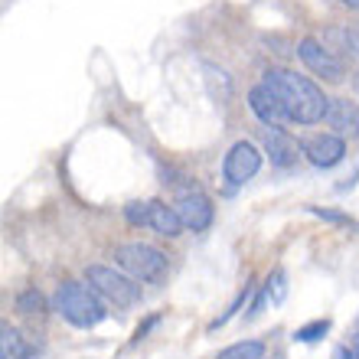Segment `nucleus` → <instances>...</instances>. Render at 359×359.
Instances as JSON below:
<instances>
[{
  "mask_svg": "<svg viewBox=\"0 0 359 359\" xmlns=\"http://www.w3.org/2000/svg\"><path fill=\"white\" fill-rule=\"evenodd\" d=\"M353 88H356V95H359V72L353 76Z\"/></svg>",
  "mask_w": 359,
  "mask_h": 359,
  "instance_id": "nucleus-27",
  "label": "nucleus"
},
{
  "mask_svg": "<svg viewBox=\"0 0 359 359\" xmlns=\"http://www.w3.org/2000/svg\"><path fill=\"white\" fill-rule=\"evenodd\" d=\"M268 304H274V297H271V284H268V278H265V284L258 287L255 297H252V304H248L245 320H255V317H262V311H265Z\"/></svg>",
  "mask_w": 359,
  "mask_h": 359,
  "instance_id": "nucleus-21",
  "label": "nucleus"
},
{
  "mask_svg": "<svg viewBox=\"0 0 359 359\" xmlns=\"http://www.w3.org/2000/svg\"><path fill=\"white\" fill-rule=\"evenodd\" d=\"M252 297H255V281H245V287H242V291L236 294V301H232V304H229V307H226V313H219V317H216V320H212V323H209L206 330H209V333L222 330V327H226V323L232 320V317H236V313L242 311V307H245V304L252 301Z\"/></svg>",
  "mask_w": 359,
  "mask_h": 359,
  "instance_id": "nucleus-17",
  "label": "nucleus"
},
{
  "mask_svg": "<svg viewBox=\"0 0 359 359\" xmlns=\"http://www.w3.org/2000/svg\"><path fill=\"white\" fill-rule=\"evenodd\" d=\"M163 183L173 189V206H177L183 226L189 232H206L212 226V219H216V206H212L206 189L180 170H163Z\"/></svg>",
  "mask_w": 359,
  "mask_h": 359,
  "instance_id": "nucleus-3",
  "label": "nucleus"
},
{
  "mask_svg": "<svg viewBox=\"0 0 359 359\" xmlns=\"http://www.w3.org/2000/svg\"><path fill=\"white\" fill-rule=\"evenodd\" d=\"M297 59H301L320 82H327V86H343V82H346V59L337 56L320 36L297 39Z\"/></svg>",
  "mask_w": 359,
  "mask_h": 359,
  "instance_id": "nucleus-6",
  "label": "nucleus"
},
{
  "mask_svg": "<svg viewBox=\"0 0 359 359\" xmlns=\"http://www.w3.org/2000/svg\"><path fill=\"white\" fill-rule=\"evenodd\" d=\"M340 4H343V7H350V10H356V13H359V0H340Z\"/></svg>",
  "mask_w": 359,
  "mask_h": 359,
  "instance_id": "nucleus-26",
  "label": "nucleus"
},
{
  "mask_svg": "<svg viewBox=\"0 0 359 359\" xmlns=\"http://www.w3.org/2000/svg\"><path fill=\"white\" fill-rule=\"evenodd\" d=\"M53 311L79 330H95L108 320V301L88 281H62L53 294Z\"/></svg>",
  "mask_w": 359,
  "mask_h": 359,
  "instance_id": "nucleus-2",
  "label": "nucleus"
},
{
  "mask_svg": "<svg viewBox=\"0 0 359 359\" xmlns=\"http://www.w3.org/2000/svg\"><path fill=\"white\" fill-rule=\"evenodd\" d=\"M161 320H163V313H151V317H144V320L137 323V330H134L131 343H141V340H147V337H151V330H154V327H161Z\"/></svg>",
  "mask_w": 359,
  "mask_h": 359,
  "instance_id": "nucleus-24",
  "label": "nucleus"
},
{
  "mask_svg": "<svg viewBox=\"0 0 359 359\" xmlns=\"http://www.w3.org/2000/svg\"><path fill=\"white\" fill-rule=\"evenodd\" d=\"M114 265L141 284H167V274H170L167 255L161 248L147 245V242H124V245H118L114 248Z\"/></svg>",
  "mask_w": 359,
  "mask_h": 359,
  "instance_id": "nucleus-4",
  "label": "nucleus"
},
{
  "mask_svg": "<svg viewBox=\"0 0 359 359\" xmlns=\"http://www.w3.org/2000/svg\"><path fill=\"white\" fill-rule=\"evenodd\" d=\"M248 108H252V114H255L265 128H281L284 121H291V118H287V111H284L281 98H278V95H274L265 82H258V86L248 88Z\"/></svg>",
  "mask_w": 359,
  "mask_h": 359,
  "instance_id": "nucleus-10",
  "label": "nucleus"
},
{
  "mask_svg": "<svg viewBox=\"0 0 359 359\" xmlns=\"http://www.w3.org/2000/svg\"><path fill=\"white\" fill-rule=\"evenodd\" d=\"M203 72H206V86H209V92H212V98L226 104L229 98H232V79L226 76V69L212 66V62H203Z\"/></svg>",
  "mask_w": 359,
  "mask_h": 359,
  "instance_id": "nucleus-16",
  "label": "nucleus"
},
{
  "mask_svg": "<svg viewBox=\"0 0 359 359\" xmlns=\"http://www.w3.org/2000/svg\"><path fill=\"white\" fill-rule=\"evenodd\" d=\"M147 229H154L163 238H177L183 236V219H180L177 206L167 199H147Z\"/></svg>",
  "mask_w": 359,
  "mask_h": 359,
  "instance_id": "nucleus-12",
  "label": "nucleus"
},
{
  "mask_svg": "<svg viewBox=\"0 0 359 359\" xmlns=\"http://www.w3.org/2000/svg\"><path fill=\"white\" fill-rule=\"evenodd\" d=\"M301 154L307 157L311 167L330 170V167L343 163V157H346V137H340V134H333V131L307 134V137H301Z\"/></svg>",
  "mask_w": 359,
  "mask_h": 359,
  "instance_id": "nucleus-8",
  "label": "nucleus"
},
{
  "mask_svg": "<svg viewBox=\"0 0 359 359\" xmlns=\"http://www.w3.org/2000/svg\"><path fill=\"white\" fill-rule=\"evenodd\" d=\"M13 307H17V313H23V317H43V313H49V301L39 287H23V291L13 297Z\"/></svg>",
  "mask_w": 359,
  "mask_h": 359,
  "instance_id": "nucleus-15",
  "label": "nucleus"
},
{
  "mask_svg": "<svg viewBox=\"0 0 359 359\" xmlns=\"http://www.w3.org/2000/svg\"><path fill=\"white\" fill-rule=\"evenodd\" d=\"M323 121L340 137H359V102H353V98H330Z\"/></svg>",
  "mask_w": 359,
  "mask_h": 359,
  "instance_id": "nucleus-11",
  "label": "nucleus"
},
{
  "mask_svg": "<svg viewBox=\"0 0 359 359\" xmlns=\"http://www.w3.org/2000/svg\"><path fill=\"white\" fill-rule=\"evenodd\" d=\"M327 333H330V320L320 317V320H311V323H304V327H297L291 340L294 343H317V340H323Z\"/></svg>",
  "mask_w": 359,
  "mask_h": 359,
  "instance_id": "nucleus-19",
  "label": "nucleus"
},
{
  "mask_svg": "<svg viewBox=\"0 0 359 359\" xmlns=\"http://www.w3.org/2000/svg\"><path fill=\"white\" fill-rule=\"evenodd\" d=\"M333 359H359V356H356V350H350V346H337Z\"/></svg>",
  "mask_w": 359,
  "mask_h": 359,
  "instance_id": "nucleus-25",
  "label": "nucleus"
},
{
  "mask_svg": "<svg viewBox=\"0 0 359 359\" xmlns=\"http://www.w3.org/2000/svg\"><path fill=\"white\" fill-rule=\"evenodd\" d=\"M265 356H268V346L262 340H238L232 346H226L216 359H265Z\"/></svg>",
  "mask_w": 359,
  "mask_h": 359,
  "instance_id": "nucleus-18",
  "label": "nucleus"
},
{
  "mask_svg": "<svg viewBox=\"0 0 359 359\" xmlns=\"http://www.w3.org/2000/svg\"><path fill=\"white\" fill-rule=\"evenodd\" d=\"M124 219H128V226L134 229H147V199H134L124 206Z\"/></svg>",
  "mask_w": 359,
  "mask_h": 359,
  "instance_id": "nucleus-22",
  "label": "nucleus"
},
{
  "mask_svg": "<svg viewBox=\"0 0 359 359\" xmlns=\"http://www.w3.org/2000/svg\"><path fill=\"white\" fill-rule=\"evenodd\" d=\"M268 284H271V297L274 304L284 301V294H287V278H284V268H274L271 274H268Z\"/></svg>",
  "mask_w": 359,
  "mask_h": 359,
  "instance_id": "nucleus-23",
  "label": "nucleus"
},
{
  "mask_svg": "<svg viewBox=\"0 0 359 359\" xmlns=\"http://www.w3.org/2000/svg\"><path fill=\"white\" fill-rule=\"evenodd\" d=\"M265 359H268V356H265ZM271 359H284V356H281V353H274V356H271Z\"/></svg>",
  "mask_w": 359,
  "mask_h": 359,
  "instance_id": "nucleus-28",
  "label": "nucleus"
},
{
  "mask_svg": "<svg viewBox=\"0 0 359 359\" xmlns=\"http://www.w3.org/2000/svg\"><path fill=\"white\" fill-rule=\"evenodd\" d=\"M307 212L317 219H323V222H330V226H343V229H359V222L353 216H346V212H340V209H327V206H307Z\"/></svg>",
  "mask_w": 359,
  "mask_h": 359,
  "instance_id": "nucleus-20",
  "label": "nucleus"
},
{
  "mask_svg": "<svg viewBox=\"0 0 359 359\" xmlns=\"http://www.w3.org/2000/svg\"><path fill=\"white\" fill-rule=\"evenodd\" d=\"M353 350H356V356H359V337H356V346H353Z\"/></svg>",
  "mask_w": 359,
  "mask_h": 359,
  "instance_id": "nucleus-29",
  "label": "nucleus"
},
{
  "mask_svg": "<svg viewBox=\"0 0 359 359\" xmlns=\"http://www.w3.org/2000/svg\"><path fill=\"white\" fill-rule=\"evenodd\" d=\"M86 281L92 284L95 291L102 294L108 304H114V307H121V311H128V307H134V304H141V281H134L128 271H121L118 265H86Z\"/></svg>",
  "mask_w": 359,
  "mask_h": 359,
  "instance_id": "nucleus-5",
  "label": "nucleus"
},
{
  "mask_svg": "<svg viewBox=\"0 0 359 359\" xmlns=\"http://www.w3.org/2000/svg\"><path fill=\"white\" fill-rule=\"evenodd\" d=\"M320 39L340 59H359V23L356 27H350V23L346 27H327Z\"/></svg>",
  "mask_w": 359,
  "mask_h": 359,
  "instance_id": "nucleus-13",
  "label": "nucleus"
},
{
  "mask_svg": "<svg viewBox=\"0 0 359 359\" xmlns=\"http://www.w3.org/2000/svg\"><path fill=\"white\" fill-rule=\"evenodd\" d=\"M262 161H265V151L252 141H236L229 147L226 161H222V180L229 183V189L245 187L248 180L262 170Z\"/></svg>",
  "mask_w": 359,
  "mask_h": 359,
  "instance_id": "nucleus-7",
  "label": "nucleus"
},
{
  "mask_svg": "<svg viewBox=\"0 0 359 359\" xmlns=\"http://www.w3.org/2000/svg\"><path fill=\"white\" fill-rule=\"evenodd\" d=\"M262 151H265V157L271 161V167H278V170H291V167H297V161L304 157L301 144L294 141L284 128H265V131H262Z\"/></svg>",
  "mask_w": 359,
  "mask_h": 359,
  "instance_id": "nucleus-9",
  "label": "nucleus"
},
{
  "mask_svg": "<svg viewBox=\"0 0 359 359\" xmlns=\"http://www.w3.org/2000/svg\"><path fill=\"white\" fill-rule=\"evenodd\" d=\"M262 82L281 98L284 111H287V118H291L294 124L323 121L330 98L323 95V88L317 86L313 79L301 76V72H294V69H287V66H268L265 72H262Z\"/></svg>",
  "mask_w": 359,
  "mask_h": 359,
  "instance_id": "nucleus-1",
  "label": "nucleus"
},
{
  "mask_svg": "<svg viewBox=\"0 0 359 359\" xmlns=\"http://www.w3.org/2000/svg\"><path fill=\"white\" fill-rule=\"evenodd\" d=\"M0 359H36V350L29 346L17 327L0 323Z\"/></svg>",
  "mask_w": 359,
  "mask_h": 359,
  "instance_id": "nucleus-14",
  "label": "nucleus"
}]
</instances>
